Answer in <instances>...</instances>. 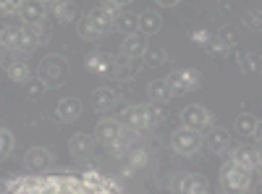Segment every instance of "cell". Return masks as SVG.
Masks as SVG:
<instances>
[{"label": "cell", "instance_id": "6da1fadb", "mask_svg": "<svg viewBox=\"0 0 262 194\" xmlns=\"http://www.w3.org/2000/svg\"><path fill=\"white\" fill-rule=\"evenodd\" d=\"M3 194H126L118 181L97 170V165L81 174H34L3 179Z\"/></svg>", "mask_w": 262, "mask_h": 194}, {"label": "cell", "instance_id": "7a4b0ae2", "mask_svg": "<svg viewBox=\"0 0 262 194\" xmlns=\"http://www.w3.org/2000/svg\"><path fill=\"white\" fill-rule=\"evenodd\" d=\"M252 184L254 181H252L249 170L233 165L231 160L223 163V168H221V189H223V194H247L252 189Z\"/></svg>", "mask_w": 262, "mask_h": 194}, {"label": "cell", "instance_id": "3957f363", "mask_svg": "<svg viewBox=\"0 0 262 194\" xmlns=\"http://www.w3.org/2000/svg\"><path fill=\"white\" fill-rule=\"evenodd\" d=\"M165 81L170 87V97H181V95H189L202 87V74L194 69H173L165 76Z\"/></svg>", "mask_w": 262, "mask_h": 194}, {"label": "cell", "instance_id": "277c9868", "mask_svg": "<svg viewBox=\"0 0 262 194\" xmlns=\"http://www.w3.org/2000/svg\"><path fill=\"white\" fill-rule=\"evenodd\" d=\"M202 144H205L202 134L194 132V128H189V126H179L176 132L170 134V147H173V153H176V155H184V158L196 155Z\"/></svg>", "mask_w": 262, "mask_h": 194}, {"label": "cell", "instance_id": "5b68a950", "mask_svg": "<svg viewBox=\"0 0 262 194\" xmlns=\"http://www.w3.org/2000/svg\"><path fill=\"white\" fill-rule=\"evenodd\" d=\"M66 74H69V66H66V60L60 55L42 58L39 66H37V79L45 81V87H60Z\"/></svg>", "mask_w": 262, "mask_h": 194}, {"label": "cell", "instance_id": "8992f818", "mask_svg": "<svg viewBox=\"0 0 262 194\" xmlns=\"http://www.w3.org/2000/svg\"><path fill=\"white\" fill-rule=\"evenodd\" d=\"M181 121H184V126L194 128V132H200V134L212 128V113L205 105H186L181 111Z\"/></svg>", "mask_w": 262, "mask_h": 194}, {"label": "cell", "instance_id": "52a82bcc", "mask_svg": "<svg viewBox=\"0 0 262 194\" xmlns=\"http://www.w3.org/2000/svg\"><path fill=\"white\" fill-rule=\"evenodd\" d=\"M123 132H126V126H123V121H121V118L102 116V118L97 121V142H100V144H105V147L116 144V142L123 137Z\"/></svg>", "mask_w": 262, "mask_h": 194}, {"label": "cell", "instance_id": "ba28073f", "mask_svg": "<svg viewBox=\"0 0 262 194\" xmlns=\"http://www.w3.org/2000/svg\"><path fill=\"white\" fill-rule=\"evenodd\" d=\"M173 191L176 194H210V184L202 174H179L173 179Z\"/></svg>", "mask_w": 262, "mask_h": 194}, {"label": "cell", "instance_id": "9c48e42d", "mask_svg": "<svg viewBox=\"0 0 262 194\" xmlns=\"http://www.w3.org/2000/svg\"><path fill=\"white\" fill-rule=\"evenodd\" d=\"M37 48H39V42H37V37H34V29H32V27H16L11 53H13L16 58H21V55H32Z\"/></svg>", "mask_w": 262, "mask_h": 194}, {"label": "cell", "instance_id": "30bf717a", "mask_svg": "<svg viewBox=\"0 0 262 194\" xmlns=\"http://www.w3.org/2000/svg\"><path fill=\"white\" fill-rule=\"evenodd\" d=\"M121 121H123L126 128H131V132H147V128H149L147 105H128V107H123Z\"/></svg>", "mask_w": 262, "mask_h": 194}, {"label": "cell", "instance_id": "8fae6325", "mask_svg": "<svg viewBox=\"0 0 262 194\" xmlns=\"http://www.w3.org/2000/svg\"><path fill=\"white\" fill-rule=\"evenodd\" d=\"M228 160L233 165H238V168H244V170L252 174V170L257 168V149L249 147V144H236V147L228 149Z\"/></svg>", "mask_w": 262, "mask_h": 194}, {"label": "cell", "instance_id": "7c38bea8", "mask_svg": "<svg viewBox=\"0 0 262 194\" xmlns=\"http://www.w3.org/2000/svg\"><path fill=\"white\" fill-rule=\"evenodd\" d=\"M147 37L142 34V32H134V34H128V37H123V42H121V55L123 58H131V60H139V58H144V53H147Z\"/></svg>", "mask_w": 262, "mask_h": 194}, {"label": "cell", "instance_id": "4fadbf2b", "mask_svg": "<svg viewBox=\"0 0 262 194\" xmlns=\"http://www.w3.org/2000/svg\"><path fill=\"white\" fill-rule=\"evenodd\" d=\"M18 18L24 21V27H37L39 21L48 18V8H45V3H39V0H27V3H21V8H18Z\"/></svg>", "mask_w": 262, "mask_h": 194}, {"label": "cell", "instance_id": "5bb4252c", "mask_svg": "<svg viewBox=\"0 0 262 194\" xmlns=\"http://www.w3.org/2000/svg\"><path fill=\"white\" fill-rule=\"evenodd\" d=\"M205 139V147L210 149V153H228L231 149V134L226 132V128H221V126H212V128H207V134L202 137Z\"/></svg>", "mask_w": 262, "mask_h": 194}, {"label": "cell", "instance_id": "9a60e30c", "mask_svg": "<svg viewBox=\"0 0 262 194\" xmlns=\"http://www.w3.org/2000/svg\"><path fill=\"white\" fill-rule=\"evenodd\" d=\"M147 165V149L144 147H131L128 153L121 158V174L123 176H134L139 168Z\"/></svg>", "mask_w": 262, "mask_h": 194}, {"label": "cell", "instance_id": "2e32d148", "mask_svg": "<svg viewBox=\"0 0 262 194\" xmlns=\"http://www.w3.org/2000/svg\"><path fill=\"white\" fill-rule=\"evenodd\" d=\"M45 8H48V13H53L55 21H60V24H76V21L81 18L79 16V6L69 3V0H63V3H48Z\"/></svg>", "mask_w": 262, "mask_h": 194}, {"label": "cell", "instance_id": "e0dca14e", "mask_svg": "<svg viewBox=\"0 0 262 194\" xmlns=\"http://www.w3.org/2000/svg\"><path fill=\"white\" fill-rule=\"evenodd\" d=\"M81 116V102L79 97H60L55 105V118L60 123H74Z\"/></svg>", "mask_w": 262, "mask_h": 194}, {"label": "cell", "instance_id": "ac0fdd59", "mask_svg": "<svg viewBox=\"0 0 262 194\" xmlns=\"http://www.w3.org/2000/svg\"><path fill=\"white\" fill-rule=\"evenodd\" d=\"M113 60L107 53H90L84 58V69L90 74H97V76H105V74H113Z\"/></svg>", "mask_w": 262, "mask_h": 194}, {"label": "cell", "instance_id": "d6986e66", "mask_svg": "<svg viewBox=\"0 0 262 194\" xmlns=\"http://www.w3.org/2000/svg\"><path fill=\"white\" fill-rule=\"evenodd\" d=\"M24 165L32 170H45L53 165V153L45 147H29L27 155H24Z\"/></svg>", "mask_w": 262, "mask_h": 194}, {"label": "cell", "instance_id": "ffe728a7", "mask_svg": "<svg viewBox=\"0 0 262 194\" xmlns=\"http://www.w3.org/2000/svg\"><path fill=\"white\" fill-rule=\"evenodd\" d=\"M118 100H121L118 92L111 90V87H100V90L92 92V105H95V111H100V113H105V111H111V107H116Z\"/></svg>", "mask_w": 262, "mask_h": 194}, {"label": "cell", "instance_id": "44dd1931", "mask_svg": "<svg viewBox=\"0 0 262 194\" xmlns=\"http://www.w3.org/2000/svg\"><path fill=\"white\" fill-rule=\"evenodd\" d=\"M76 32H79V37H81L84 42H97V39H102V37H105V32L95 24L90 13H84V16L76 21Z\"/></svg>", "mask_w": 262, "mask_h": 194}, {"label": "cell", "instance_id": "7402d4cb", "mask_svg": "<svg viewBox=\"0 0 262 194\" xmlns=\"http://www.w3.org/2000/svg\"><path fill=\"white\" fill-rule=\"evenodd\" d=\"M92 149H95V139H92L90 134H84V132L74 134L71 142H69V153H71L74 158H90Z\"/></svg>", "mask_w": 262, "mask_h": 194}, {"label": "cell", "instance_id": "603a6c76", "mask_svg": "<svg viewBox=\"0 0 262 194\" xmlns=\"http://www.w3.org/2000/svg\"><path fill=\"white\" fill-rule=\"evenodd\" d=\"M137 74H139V60H131V58H123V55L113 60V76L118 81H128Z\"/></svg>", "mask_w": 262, "mask_h": 194}, {"label": "cell", "instance_id": "cb8c5ba5", "mask_svg": "<svg viewBox=\"0 0 262 194\" xmlns=\"http://www.w3.org/2000/svg\"><path fill=\"white\" fill-rule=\"evenodd\" d=\"M163 29V16L158 13V11H142L139 13V32L144 34V37H149V34H158Z\"/></svg>", "mask_w": 262, "mask_h": 194}, {"label": "cell", "instance_id": "d4e9b609", "mask_svg": "<svg viewBox=\"0 0 262 194\" xmlns=\"http://www.w3.org/2000/svg\"><path fill=\"white\" fill-rule=\"evenodd\" d=\"M116 29H118L123 37L139 32V13H134L131 8H123V11L118 13V18H116Z\"/></svg>", "mask_w": 262, "mask_h": 194}, {"label": "cell", "instance_id": "484cf974", "mask_svg": "<svg viewBox=\"0 0 262 194\" xmlns=\"http://www.w3.org/2000/svg\"><path fill=\"white\" fill-rule=\"evenodd\" d=\"M147 100L152 105H163L170 100V87H168V81L165 79H155V81H149L147 84Z\"/></svg>", "mask_w": 262, "mask_h": 194}, {"label": "cell", "instance_id": "4316f807", "mask_svg": "<svg viewBox=\"0 0 262 194\" xmlns=\"http://www.w3.org/2000/svg\"><path fill=\"white\" fill-rule=\"evenodd\" d=\"M6 74H8V79L16 81V84H27V81L32 79V69L27 66V60H21V58H13V60L8 63Z\"/></svg>", "mask_w": 262, "mask_h": 194}, {"label": "cell", "instance_id": "83f0119b", "mask_svg": "<svg viewBox=\"0 0 262 194\" xmlns=\"http://www.w3.org/2000/svg\"><path fill=\"white\" fill-rule=\"evenodd\" d=\"M90 16H92V21H95V24L107 34V32H111V29H116V16L113 13H107L102 6H95L92 11H90Z\"/></svg>", "mask_w": 262, "mask_h": 194}, {"label": "cell", "instance_id": "f1b7e54d", "mask_svg": "<svg viewBox=\"0 0 262 194\" xmlns=\"http://www.w3.org/2000/svg\"><path fill=\"white\" fill-rule=\"evenodd\" d=\"M242 71H244L247 76L262 74V55H259V53H247V55H242Z\"/></svg>", "mask_w": 262, "mask_h": 194}, {"label": "cell", "instance_id": "f546056e", "mask_svg": "<svg viewBox=\"0 0 262 194\" xmlns=\"http://www.w3.org/2000/svg\"><path fill=\"white\" fill-rule=\"evenodd\" d=\"M233 126H236V134H238V137H252L254 128H257V118H254L252 113H242V116L236 118Z\"/></svg>", "mask_w": 262, "mask_h": 194}, {"label": "cell", "instance_id": "4dcf8cb0", "mask_svg": "<svg viewBox=\"0 0 262 194\" xmlns=\"http://www.w3.org/2000/svg\"><path fill=\"white\" fill-rule=\"evenodd\" d=\"M24 90H27V97L29 100H39L42 95L48 92V87H45V81H39L37 76H32L27 84H24Z\"/></svg>", "mask_w": 262, "mask_h": 194}, {"label": "cell", "instance_id": "1f68e13d", "mask_svg": "<svg viewBox=\"0 0 262 194\" xmlns=\"http://www.w3.org/2000/svg\"><path fill=\"white\" fill-rule=\"evenodd\" d=\"M13 144H16L13 134L8 132V128H0V160L8 158V155L13 153Z\"/></svg>", "mask_w": 262, "mask_h": 194}, {"label": "cell", "instance_id": "d6a6232c", "mask_svg": "<svg viewBox=\"0 0 262 194\" xmlns=\"http://www.w3.org/2000/svg\"><path fill=\"white\" fill-rule=\"evenodd\" d=\"M144 58H147V63H152V66H163V63H168V50L165 48H147Z\"/></svg>", "mask_w": 262, "mask_h": 194}, {"label": "cell", "instance_id": "836d02e7", "mask_svg": "<svg viewBox=\"0 0 262 194\" xmlns=\"http://www.w3.org/2000/svg\"><path fill=\"white\" fill-rule=\"evenodd\" d=\"M147 118H149V128H158V126H163V121H165L163 107L149 102V105H147Z\"/></svg>", "mask_w": 262, "mask_h": 194}, {"label": "cell", "instance_id": "e575fe53", "mask_svg": "<svg viewBox=\"0 0 262 194\" xmlns=\"http://www.w3.org/2000/svg\"><path fill=\"white\" fill-rule=\"evenodd\" d=\"M215 39L223 45V50H231V48H236V32H233L231 27H223L221 32L215 34Z\"/></svg>", "mask_w": 262, "mask_h": 194}, {"label": "cell", "instance_id": "d590c367", "mask_svg": "<svg viewBox=\"0 0 262 194\" xmlns=\"http://www.w3.org/2000/svg\"><path fill=\"white\" fill-rule=\"evenodd\" d=\"M34 29V37H37V42L39 45H48L50 42V37H53V32H50V24H48V18L45 21H39L37 27H32Z\"/></svg>", "mask_w": 262, "mask_h": 194}, {"label": "cell", "instance_id": "8d00e7d4", "mask_svg": "<svg viewBox=\"0 0 262 194\" xmlns=\"http://www.w3.org/2000/svg\"><path fill=\"white\" fill-rule=\"evenodd\" d=\"M189 37H191V42H196L200 48H207L210 42H212V37H215V34H212L210 29H194Z\"/></svg>", "mask_w": 262, "mask_h": 194}, {"label": "cell", "instance_id": "74e56055", "mask_svg": "<svg viewBox=\"0 0 262 194\" xmlns=\"http://www.w3.org/2000/svg\"><path fill=\"white\" fill-rule=\"evenodd\" d=\"M18 8L21 3L16 0H0V16H18Z\"/></svg>", "mask_w": 262, "mask_h": 194}, {"label": "cell", "instance_id": "f35d334b", "mask_svg": "<svg viewBox=\"0 0 262 194\" xmlns=\"http://www.w3.org/2000/svg\"><path fill=\"white\" fill-rule=\"evenodd\" d=\"M244 24L249 29H259L262 27V11H247L244 13Z\"/></svg>", "mask_w": 262, "mask_h": 194}, {"label": "cell", "instance_id": "ab89813d", "mask_svg": "<svg viewBox=\"0 0 262 194\" xmlns=\"http://www.w3.org/2000/svg\"><path fill=\"white\" fill-rule=\"evenodd\" d=\"M205 50H207L210 55H223V53H226V50H223V45H221V42H217L215 37H212V42H210V45H207Z\"/></svg>", "mask_w": 262, "mask_h": 194}, {"label": "cell", "instance_id": "60d3db41", "mask_svg": "<svg viewBox=\"0 0 262 194\" xmlns=\"http://www.w3.org/2000/svg\"><path fill=\"white\" fill-rule=\"evenodd\" d=\"M257 142H259V147H262V121H257V128H254V134H252Z\"/></svg>", "mask_w": 262, "mask_h": 194}, {"label": "cell", "instance_id": "b9f144b4", "mask_svg": "<svg viewBox=\"0 0 262 194\" xmlns=\"http://www.w3.org/2000/svg\"><path fill=\"white\" fill-rule=\"evenodd\" d=\"M257 170H262V147H257Z\"/></svg>", "mask_w": 262, "mask_h": 194}, {"label": "cell", "instance_id": "7bdbcfd3", "mask_svg": "<svg viewBox=\"0 0 262 194\" xmlns=\"http://www.w3.org/2000/svg\"><path fill=\"white\" fill-rule=\"evenodd\" d=\"M252 191H254V194H262V179H259L257 184H252Z\"/></svg>", "mask_w": 262, "mask_h": 194}, {"label": "cell", "instance_id": "ee69618b", "mask_svg": "<svg viewBox=\"0 0 262 194\" xmlns=\"http://www.w3.org/2000/svg\"><path fill=\"white\" fill-rule=\"evenodd\" d=\"M170 6H176V0H160V8H170Z\"/></svg>", "mask_w": 262, "mask_h": 194}, {"label": "cell", "instance_id": "f6af8a7d", "mask_svg": "<svg viewBox=\"0 0 262 194\" xmlns=\"http://www.w3.org/2000/svg\"><path fill=\"white\" fill-rule=\"evenodd\" d=\"M221 194H223V191H221Z\"/></svg>", "mask_w": 262, "mask_h": 194}]
</instances>
